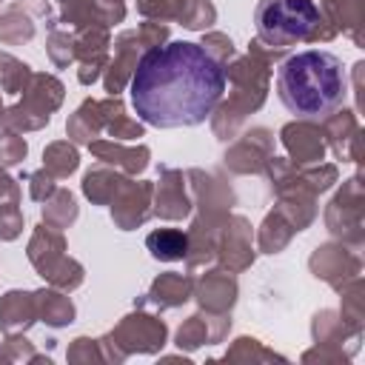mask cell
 I'll use <instances>...</instances> for the list:
<instances>
[{
    "label": "cell",
    "mask_w": 365,
    "mask_h": 365,
    "mask_svg": "<svg viewBox=\"0 0 365 365\" xmlns=\"http://www.w3.org/2000/svg\"><path fill=\"white\" fill-rule=\"evenodd\" d=\"M128 91L137 117L148 125H200L225 94V68L205 46L171 40L140 54Z\"/></svg>",
    "instance_id": "cell-1"
},
{
    "label": "cell",
    "mask_w": 365,
    "mask_h": 365,
    "mask_svg": "<svg viewBox=\"0 0 365 365\" xmlns=\"http://www.w3.org/2000/svg\"><path fill=\"white\" fill-rule=\"evenodd\" d=\"M277 97L297 120H328L348 97V77L339 57L319 48L291 54L277 71Z\"/></svg>",
    "instance_id": "cell-2"
},
{
    "label": "cell",
    "mask_w": 365,
    "mask_h": 365,
    "mask_svg": "<svg viewBox=\"0 0 365 365\" xmlns=\"http://www.w3.org/2000/svg\"><path fill=\"white\" fill-rule=\"evenodd\" d=\"M257 37L268 48H285L297 40H331L334 29L325 26L314 0H259L254 11Z\"/></svg>",
    "instance_id": "cell-3"
},
{
    "label": "cell",
    "mask_w": 365,
    "mask_h": 365,
    "mask_svg": "<svg viewBox=\"0 0 365 365\" xmlns=\"http://www.w3.org/2000/svg\"><path fill=\"white\" fill-rule=\"evenodd\" d=\"M282 143L288 145V151L297 157V163H317L322 160L325 154V143H322V134L308 123H294V125H285L282 128Z\"/></svg>",
    "instance_id": "cell-4"
},
{
    "label": "cell",
    "mask_w": 365,
    "mask_h": 365,
    "mask_svg": "<svg viewBox=\"0 0 365 365\" xmlns=\"http://www.w3.org/2000/svg\"><path fill=\"white\" fill-rule=\"evenodd\" d=\"M182 174L177 171H165V180L160 182V191H157V214L160 217H182L188 214V200L182 194Z\"/></svg>",
    "instance_id": "cell-5"
},
{
    "label": "cell",
    "mask_w": 365,
    "mask_h": 365,
    "mask_svg": "<svg viewBox=\"0 0 365 365\" xmlns=\"http://www.w3.org/2000/svg\"><path fill=\"white\" fill-rule=\"evenodd\" d=\"M145 245H148V251H151L154 259L171 262V259H182V257H185V251H188V237H185L182 231H174V228H160V231L148 234Z\"/></svg>",
    "instance_id": "cell-6"
},
{
    "label": "cell",
    "mask_w": 365,
    "mask_h": 365,
    "mask_svg": "<svg viewBox=\"0 0 365 365\" xmlns=\"http://www.w3.org/2000/svg\"><path fill=\"white\" fill-rule=\"evenodd\" d=\"M91 145V151L100 157V160H106V163H123L128 171H143L145 168V157H148V151L145 148H140V151H123L120 145H106V143H88Z\"/></svg>",
    "instance_id": "cell-7"
},
{
    "label": "cell",
    "mask_w": 365,
    "mask_h": 365,
    "mask_svg": "<svg viewBox=\"0 0 365 365\" xmlns=\"http://www.w3.org/2000/svg\"><path fill=\"white\" fill-rule=\"evenodd\" d=\"M188 291H191V282L182 279L180 274H165L154 282V297H168L165 305H177V302H185L188 299Z\"/></svg>",
    "instance_id": "cell-8"
},
{
    "label": "cell",
    "mask_w": 365,
    "mask_h": 365,
    "mask_svg": "<svg viewBox=\"0 0 365 365\" xmlns=\"http://www.w3.org/2000/svg\"><path fill=\"white\" fill-rule=\"evenodd\" d=\"M34 297L43 302V317H46V322H51V325H66V322H71L74 308H71V302H68L66 297H60V294H34Z\"/></svg>",
    "instance_id": "cell-9"
},
{
    "label": "cell",
    "mask_w": 365,
    "mask_h": 365,
    "mask_svg": "<svg viewBox=\"0 0 365 365\" xmlns=\"http://www.w3.org/2000/svg\"><path fill=\"white\" fill-rule=\"evenodd\" d=\"M46 165H48L51 174L66 177V174H71V171L77 168V151L68 148L66 143H54V145L46 151Z\"/></svg>",
    "instance_id": "cell-10"
},
{
    "label": "cell",
    "mask_w": 365,
    "mask_h": 365,
    "mask_svg": "<svg viewBox=\"0 0 365 365\" xmlns=\"http://www.w3.org/2000/svg\"><path fill=\"white\" fill-rule=\"evenodd\" d=\"M23 157H26V143H23L20 137L9 134V137L0 140V163H3V165H14V163H20Z\"/></svg>",
    "instance_id": "cell-11"
},
{
    "label": "cell",
    "mask_w": 365,
    "mask_h": 365,
    "mask_svg": "<svg viewBox=\"0 0 365 365\" xmlns=\"http://www.w3.org/2000/svg\"><path fill=\"white\" fill-rule=\"evenodd\" d=\"M23 228V220H20V211L14 205L3 208L0 205V240H14Z\"/></svg>",
    "instance_id": "cell-12"
}]
</instances>
